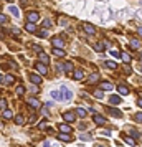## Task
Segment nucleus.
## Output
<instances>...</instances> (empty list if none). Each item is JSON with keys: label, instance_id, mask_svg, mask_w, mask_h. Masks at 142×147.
<instances>
[{"label": "nucleus", "instance_id": "a18cd8bd", "mask_svg": "<svg viewBox=\"0 0 142 147\" xmlns=\"http://www.w3.org/2000/svg\"><path fill=\"white\" fill-rule=\"evenodd\" d=\"M35 119H36V114H33L32 117H30V122H35Z\"/></svg>", "mask_w": 142, "mask_h": 147}, {"label": "nucleus", "instance_id": "6e6552de", "mask_svg": "<svg viewBox=\"0 0 142 147\" xmlns=\"http://www.w3.org/2000/svg\"><path fill=\"white\" fill-rule=\"evenodd\" d=\"M30 81L33 84H41V78L38 75H35V73H32V75H30Z\"/></svg>", "mask_w": 142, "mask_h": 147}, {"label": "nucleus", "instance_id": "4c0bfd02", "mask_svg": "<svg viewBox=\"0 0 142 147\" xmlns=\"http://www.w3.org/2000/svg\"><path fill=\"white\" fill-rule=\"evenodd\" d=\"M126 142H127L129 145H135V140H134L132 137H127V139H126Z\"/></svg>", "mask_w": 142, "mask_h": 147}, {"label": "nucleus", "instance_id": "5701e85b", "mask_svg": "<svg viewBox=\"0 0 142 147\" xmlns=\"http://www.w3.org/2000/svg\"><path fill=\"white\" fill-rule=\"evenodd\" d=\"M117 91H119V93H121L122 96H126V94H129V88H127V86H122V84H121L119 88H117Z\"/></svg>", "mask_w": 142, "mask_h": 147}, {"label": "nucleus", "instance_id": "20e7f679", "mask_svg": "<svg viewBox=\"0 0 142 147\" xmlns=\"http://www.w3.org/2000/svg\"><path fill=\"white\" fill-rule=\"evenodd\" d=\"M51 43H53V46L55 48H63L65 46V41L60 38V36H55V38L51 40Z\"/></svg>", "mask_w": 142, "mask_h": 147}, {"label": "nucleus", "instance_id": "37998d69", "mask_svg": "<svg viewBox=\"0 0 142 147\" xmlns=\"http://www.w3.org/2000/svg\"><path fill=\"white\" fill-rule=\"evenodd\" d=\"M12 33H13L15 36H18V35H20V30H18V28H13V30H12Z\"/></svg>", "mask_w": 142, "mask_h": 147}, {"label": "nucleus", "instance_id": "3c124183", "mask_svg": "<svg viewBox=\"0 0 142 147\" xmlns=\"http://www.w3.org/2000/svg\"><path fill=\"white\" fill-rule=\"evenodd\" d=\"M97 147H106V145H97Z\"/></svg>", "mask_w": 142, "mask_h": 147}, {"label": "nucleus", "instance_id": "2f4dec72", "mask_svg": "<svg viewBox=\"0 0 142 147\" xmlns=\"http://www.w3.org/2000/svg\"><path fill=\"white\" fill-rule=\"evenodd\" d=\"M0 109H2V111L7 109V99H0Z\"/></svg>", "mask_w": 142, "mask_h": 147}, {"label": "nucleus", "instance_id": "f3484780", "mask_svg": "<svg viewBox=\"0 0 142 147\" xmlns=\"http://www.w3.org/2000/svg\"><path fill=\"white\" fill-rule=\"evenodd\" d=\"M38 58H40V61H41V63H45V65L48 63V61H50L48 55H46V53H43V51H41V53H38Z\"/></svg>", "mask_w": 142, "mask_h": 147}, {"label": "nucleus", "instance_id": "f03ea898", "mask_svg": "<svg viewBox=\"0 0 142 147\" xmlns=\"http://www.w3.org/2000/svg\"><path fill=\"white\" fill-rule=\"evenodd\" d=\"M61 96H63V99H66V101H70L71 99V97H73V93H71V91L70 89H68L66 86H61Z\"/></svg>", "mask_w": 142, "mask_h": 147}, {"label": "nucleus", "instance_id": "4468645a", "mask_svg": "<svg viewBox=\"0 0 142 147\" xmlns=\"http://www.w3.org/2000/svg\"><path fill=\"white\" fill-rule=\"evenodd\" d=\"M131 48H132V50H140V41L135 40V38H132V40H131Z\"/></svg>", "mask_w": 142, "mask_h": 147}, {"label": "nucleus", "instance_id": "2eb2a0df", "mask_svg": "<svg viewBox=\"0 0 142 147\" xmlns=\"http://www.w3.org/2000/svg\"><path fill=\"white\" fill-rule=\"evenodd\" d=\"M60 132H63V134H70V132H71V127L68 126V124H60Z\"/></svg>", "mask_w": 142, "mask_h": 147}, {"label": "nucleus", "instance_id": "79ce46f5", "mask_svg": "<svg viewBox=\"0 0 142 147\" xmlns=\"http://www.w3.org/2000/svg\"><path fill=\"white\" fill-rule=\"evenodd\" d=\"M135 121H139V122H142V112H139V114H135Z\"/></svg>", "mask_w": 142, "mask_h": 147}, {"label": "nucleus", "instance_id": "603ef678", "mask_svg": "<svg viewBox=\"0 0 142 147\" xmlns=\"http://www.w3.org/2000/svg\"><path fill=\"white\" fill-rule=\"evenodd\" d=\"M0 81H2V75H0Z\"/></svg>", "mask_w": 142, "mask_h": 147}, {"label": "nucleus", "instance_id": "ddd939ff", "mask_svg": "<svg viewBox=\"0 0 142 147\" xmlns=\"http://www.w3.org/2000/svg\"><path fill=\"white\" fill-rule=\"evenodd\" d=\"M94 122H96L97 126H102L104 122H106V119H104L102 116H99V114H94Z\"/></svg>", "mask_w": 142, "mask_h": 147}, {"label": "nucleus", "instance_id": "6ab92c4d", "mask_svg": "<svg viewBox=\"0 0 142 147\" xmlns=\"http://www.w3.org/2000/svg\"><path fill=\"white\" fill-rule=\"evenodd\" d=\"M107 112H109L111 116H114V117H122V112L117 111V109H107Z\"/></svg>", "mask_w": 142, "mask_h": 147}, {"label": "nucleus", "instance_id": "49530a36", "mask_svg": "<svg viewBox=\"0 0 142 147\" xmlns=\"http://www.w3.org/2000/svg\"><path fill=\"white\" fill-rule=\"evenodd\" d=\"M20 5H27V0H20Z\"/></svg>", "mask_w": 142, "mask_h": 147}, {"label": "nucleus", "instance_id": "cd10ccee", "mask_svg": "<svg viewBox=\"0 0 142 147\" xmlns=\"http://www.w3.org/2000/svg\"><path fill=\"white\" fill-rule=\"evenodd\" d=\"M83 76H84V73L81 70H76L75 71V79H83Z\"/></svg>", "mask_w": 142, "mask_h": 147}, {"label": "nucleus", "instance_id": "a211bd4d", "mask_svg": "<svg viewBox=\"0 0 142 147\" xmlns=\"http://www.w3.org/2000/svg\"><path fill=\"white\" fill-rule=\"evenodd\" d=\"M63 70L70 73V71H73V70H75V66H73V63H71V61H66V63L63 65Z\"/></svg>", "mask_w": 142, "mask_h": 147}, {"label": "nucleus", "instance_id": "b1692460", "mask_svg": "<svg viewBox=\"0 0 142 147\" xmlns=\"http://www.w3.org/2000/svg\"><path fill=\"white\" fill-rule=\"evenodd\" d=\"M53 55L55 56H65V50H60V48H53Z\"/></svg>", "mask_w": 142, "mask_h": 147}, {"label": "nucleus", "instance_id": "a878e982", "mask_svg": "<svg viewBox=\"0 0 142 147\" xmlns=\"http://www.w3.org/2000/svg\"><path fill=\"white\" fill-rule=\"evenodd\" d=\"M51 97H55V99H61V101H63V96H61V91H53V93H51Z\"/></svg>", "mask_w": 142, "mask_h": 147}, {"label": "nucleus", "instance_id": "4be33fe9", "mask_svg": "<svg viewBox=\"0 0 142 147\" xmlns=\"http://www.w3.org/2000/svg\"><path fill=\"white\" fill-rule=\"evenodd\" d=\"M97 79H99V75H97V73H94V75H91V76L88 78V83H89V84H92V83H96Z\"/></svg>", "mask_w": 142, "mask_h": 147}, {"label": "nucleus", "instance_id": "1a4fd4ad", "mask_svg": "<svg viewBox=\"0 0 142 147\" xmlns=\"http://www.w3.org/2000/svg\"><path fill=\"white\" fill-rule=\"evenodd\" d=\"M25 30H27V32H30V33H35V32H36V25H35V23H32V22H28L27 25H25Z\"/></svg>", "mask_w": 142, "mask_h": 147}, {"label": "nucleus", "instance_id": "412c9836", "mask_svg": "<svg viewBox=\"0 0 142 147\" xmlns=\"http://www.w3.org/2000/svg\"><path fill=\"white\" fill-rule=\"evenodd\" d=\"M58 139H60V140H63V142H70V140H71V137L68 136V134H63V132H60Z\"/></svg>", "mask_w": 142, "mask_h": 147}, {"label": "nucleus", "instance_id": "de8ad7c7", "mask_svg": "<svg viewBox=\"0 0 142 147\" xmlns=\"http://www.w3.org/2000/svg\"><path fill=\"white\" fill-rule=\"evenodd\" d=\"M139 35H140V38H142V27L139 28Z\"/></svg>", "mask_w": 142, "mask_h": 147}, {"label": "nucleus", "instance_id": "0eeeda50", "mask_svg": "<svg viewBox=\"0 0 142 147\" xmlns=\"http://www.w3.org/2000/svg\"><path fill=\"white\" fill-rule=\"evenodd\" d=\"M27 104H28V107H30V109H38V107H40V101L33 99V97H32V99H28Z\"/></svg>", "mask_w": 142, "mask_h": 147}, {"label": "nucleus", "instance_id": "72a5a7b5", "mask_svg": "<svg viewBox=\"0 0 142 147\" xmlns=\"http://www.w3.org/2000/svg\"><path fill=\"white\" fill-rule=\"evenodd\" d=\"M46 35H48V32H46L45 28H43V30H40V32H38V36H41V38H45Z\"/></svg>", "mask_w": 142, "mask_h": 147}, {"label": "nucleus", "instance_id": "bb28decb", "mask_svg": "<svg viewBox=\"0 0 142 147\" xmlns=\"http://www.w3.org/2000/svg\"><path fill=\"white\" fill-rule=\"evenodd\" d=\"M76 114L79 116V117H86V114H88V112H86L83 107H78V109H76Z\"/></svg>", "mask_w": 142, "mask_h": 147}, {"label": "nucleus", "instance_id": "9d476101", "mask_svg": "<svg viewBox=\"0 0 142 147\" xmlns=\"http://www.w3.org/2000/svg\"><path fill=\"white\" fill-rule=\"evenodd\" d=\"M2 79H3V83H5V84H13V83H15V78L12 76V75H5Z\"/></svg>", "mask_w": 142, "mask_h": 147}, {"label": "nucleus", "instance_id": "393cba45", "mask_svg": "<svg viewBox=\"0 0 142 147\" xmlns=\"http://www.w3.org/2000/svg\"><path fill=\"white\" fill-rule=\"evenodd\" d=\"M121 58L124 60V63H131V55H127V53H121Z\"/></svg>", "mask_w": 142, "mask_h": 147}, {"label": "nucleus", "instance_id": "aec40b11", "mask_svg": "<svg viewBox=\"0 0 142 147\" xmlns=\"http://www.w3.org/2000/svg\"><path fill=\"white\" fill-rule=\"evenodd\" d=\"M2 116H3V119H12L13 117V112L10 109H5V111H2Z\"/></svg>", "mask_w": 142, "mask_h": 147}, {"label": "nucleus", "instance_id": "e433bc0d", "mask_svg": "<svg viewBox=\"0 0 142 147\" xmlns=\"http://www.w3.org/2000/svg\"><path fill=\"white\" fill-rule=\"evenodd\" d=\"M96 50H97V51H102V50H104V43H102V41L96 45Z\"/></svg>", "mask_w": 142, "mask_h": 147}, {"label": "nucleus", "instance_id": "58836bf2", "mask_svg": "<svg viewBox=\"0 0 142 147\" xmlns=\"http://www.w3.org/2000/svg\"><path fill=\"white\" fill-rule=\"evenodd\" d=\"M43 27H45V28H50V27H51V22H50V20H45V22H43Z\"/></svg>", "mask_w": 142, "mask_h": 147}, {"label": "nucleus", "instance_id": "09e8293b", "mask_svg": "<svg viewBox=\"0 0 142 147\" xmlns=\"http://www.w3.org/2000/svg\"><path fill=\"white\" fill-rule=\"evenodd\" d=\"M137 104H139V106L142 107V99H139V101H137Z\"/></svg>", "mask_w": 142, "mask_h": 147}, {"label": "nucleus", "instance_id": "f8f14e48", "mask_svg": "<svg viewBox=\"0 0 142 147\" xmlns=\"http://www.w3.org/2000/svg\"><path fill=\"white\" fill-rule=\"evenodd\" d=\"M15 124L17 126H23V124H25V117H23L22 114H17L15 116Z\"/></svg>", "mask_w": 142, "mask_h": 147}, {"label": "nucleus", "instance_id": "f704fd0d", "mask_svg": "<svg viewBox=\"0 0 142 147\" xmlns=\"http://www.w3.org/2000/svg\"><path fill=\"white\" fill-rule=\"evenodd\" d=\"M7 22H8V18L5 17V15H2V13H0V23L3 25V23H7Z\"/></svg>", "mask_w": 142, "mask_h": 147}, {"label": "nucleus", "instance_id": "864d4df0", "mask_svg": "<svg viewBox=\"0 0 142 147\" xmlns=\"http://www.w3.org/2000/svg\"><path fill=\"white\" fill-rule=\"evenodd\" d=\"M140 56H142V51H140Z\"/></svg>", "mask_w": 142, "mask_h": 147}, {"label": "nucleus", "instance_id": "a19ab883", "mask_svg": "<svg viewBox=\"0 0 142 147\" xmlns=\"http://www.w3.org/2000/svg\"><path fill=\"white\" fill-rule=\"evenodd\" d=\"M81 139H83V140H89V139H91V136H89V134H83Z\"/></svg>", "mask_w": 142, "mask_h": 147}, {"label": "nucleus", "instance_id": "c85d7f7f", "mask_svg": "<svg viewBox=\"0 0 142 147\" xmlns=\"http://www.w3.org/2000/svg\"><path fill=\"white\" fill-rule=\"evenodd\" d=\"M106 66L111 68V70H116L117 68V63H116V61H106Z\"/></svg>", "mask_w": 142, "mask_h": 147}, {"label": "nucleus", "instance_id": "c756f323", "mask_svg": "<svg viewBox=\"0 0 142 147\" xmlns=\"http://www.w3.org/2000/svg\"><path fill=\"white\" fill-rule=\"evenodd\" d=\"M10 12H12V15H13V17H20V12H18V8L13 7V5L10 7Z\"/></svg>", "mask_w": 142, "mask_h": 147}, {"label": "nucleus", "instance_id": "c9c22d12", "mask_svg": "<svg viewBox=\"0 0 142 147\" xmlns=\"http://www.w3.org/2000/svg\"><path fill=\"white\" fill-rule=\"evenodd\" d=\"M17 94H25V88H23V86H18V89H17Z\"/></svg>", "mask_w": 142, "mask_h": 147}, {"label": "nucleus", "instance_id": "9b49d317", "mask_svg": "<svg viewBox=\"0 0 142 147\" xmlns=\"http://www.w3.org/2000/svg\"><path fill=\"white\" fill-rule=\"evenodd\" d=\"M99 88H102L104 91H111V89H112L114 86H112V84H111L109 81H102V83L99 84Z\"/></svg>", "mask_w": 142, "mask_h": 147}, {"label": "nucleus", "instance_id": "8fccbe9b", "mask_svg": "<svg viewBox=\"0 0 142 147\" xmlns=\"http://www.w3.org/2000/svg\"><path fill=\"white\" fill-rule=\"evenodd\" d=\"M139 71H140V73H142V65H139Z\"/></svg>", "mask_w": 142, "mask_h": 147}, {"label": "nucleus", "instance_id": "f257e3e1", "mask_svg": "<svg viewBox=\"0 0 142 147\" xmlns=\"http://www.w3.org/2000/svg\"><path fill=\"white\" fill-rule=\"evenodd\" d=\"M35 70L40 71L41 75H48V66L45 63H41V61H38V63H35Z\"/></svg>", "mask_w": 142, "mask_h": 147}, {"label": "nucleus", "instance_id": "7c9ffc66", "mask_svg": "<svg viewBox=\"0 0 142 147\" xmlns=\"http://www.w3.org/2000/svg\"><path fill=\"white\" fill-rule=\"evenodd\" d=\"M92 94H94L96 97H99V99H102V91L101 89H94V91H92Z\"/></svg>", "mask_w": 142, "mask_h": 147}, {"label": "nucleus", "instance_id": "c03bdc74", "mask_svg": "<svg viewBox=\"0 0 142 147\" xmlns=\"http://www.w3.org/2000/svg\"><path fill=\"white\" fill-rule=\"evenodd\" d=\"M129 132H131V134H132V136H134V137H137V132H135L134 129H131V131H129Z\"/></svg>", "mask_w": 142, "mask_h": 147}, {"label": "nucleus", "instance_id": "dca6fc26", "mask_svg": "<svg viewBox=\"0 0 142 147\" xmlns=\"http://www.w3.org/2000/svg\"><path fill=\"white\" fill-rule=\"evenodd\" d=\"M109 102H111V104H114V106H117V104H121V97L112 94V96L109 97Z\"/></svg>", "mask_w": 142, "mask_h": 147}, {"label": "nucleus", "instance_id": "7ed1b4c3", "mask_svg": "<svg viewBox=\"0 0 142 147\" xmlns=\"http://www.w3.org/2000/svg\"><path fill=\"white\" fill-rule=\"evenodd\" d=\"M83 28H84V32H86V33H89V35H94V33H96L94 25H91V23H88V22H86L84 25H83Z\"/></svg>", "mask_w": 142, "mask_h": 147}, {"label": "nucleus", "instance_id": "473e14b6", "mask_svg": "<svg viewBox=\"0 0 142 147\" xmlns=\"http://www.w3.org/2000/svg\"><path fill=\"white\" fill-rule=\"evenodd\" d=\"M46 126H48V121H41L38 124V129H46Z\"/></svg>", "mask_w": 142, "mask_h": 147}, {"label": "nucleus", "instance_id": "ea45409f", "mask_svg": "<svg viewBox=\"0 0 142 147\" xmlns=\"http://www.w3.org/2000/svg\"><path fill=\"white\" fill-rule=\"evenodd\" d=\"M111 55H112L114 58H116V56H121V53H119V51H116V50H111Z\"/></svg>", "mask_w": 142, "mask_h": 147}, {"label": "nucleus", "instance_id": "39448f33", "mask_svg": "<svg viewBox=\"0 0 142 147\" xmlns=\"http://www.w3.org/2000/svg\"><path fill=\"white\" fill-rule=\"evenodd\" d=\"M63 119H65L66 122H75V119H76V116H75V112L68 111V112H65V114H63Z\"/></svg>", "mask_w": 142, "mask_h": 147}, {"label": "nucleus", "instance_id": "423d86ee", "mask_svg": "<svg viewBox=\"0 0 142 147\" xmlns=\"http://www.w3.org/2000/svg\"><path fill=\"white\" fill-rule=\"evenodd\" d=\"M27 18H28V22H32V23H35V22H38V18H40V15L36 13V12H28V15H27Z\"/></svg>", "mask_w": 142, "mask_h": 147}]
</instances>
